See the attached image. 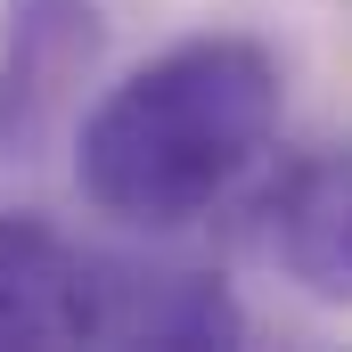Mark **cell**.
<instances>
[{"mask_svg": "<svg viewBox=\"0 0 352 352\" xmlns=\"http://www.w3.org/2000/svg\"><path fill=\"white\" fill-rule=\"evenodd\" d=\"M246 311L221 278L164 263H107L90 254V344H238Z\"/></svg>", "mask_w": 352, "mask_h": 352, "instance_id": "cell-4", "label": "cell"}, {"mask_svg": "<svg viewBox=\"0 0 352 352\" xmlns=\"http://www.w3.org/2000/svg\"><path fill=\"white\" fill-rule=\"evenodd\" d=\"M278 58L254 33H188L98 90L74 131V188L123 230L205 221L278 140Z\"/></svg>", "mask_w": 352, "mask_h": 352, "instance_id": "cell-1", "label": "cell"}, {"mask_svg": "<svg viewBox=\"0 0 352 352\" xmlns=\"http://www.w3.org/2000/svg\"><path fill=\"white\" fill-rule=\"evenodd\" d=\"M0 344H90V254L0 213Z\"/></svg>", "mask_w": 352, "mask_h": 352, "instance_id": "cell-5", "label": "cell"}, {"mask_svg": "<svg viewBox=\"0 0 352 352\" xmlns=\"http://www.w3.org/2000/svg\"><path fill=\"white\" fill-rule=\"evenodd\" d=\"M98 58V0H8L0 25V156H25Z\"/></svg>", "mask_w": 352, "mask_h": 352, "instance_id": "cell-2", "label": "cell"}, {"mask_svg": "<svg viewBox=\"0 0 352 352\" xmlns=\"http://www.w3.org/2000/svg\"><path fill=\"white\" fill-rule=\"evenodd\" d=\"M263 246L311 303L352 311V140L278 173L263 197Z\"/></svg>", "mask_w": 352, "mask_h": 352, "instance_id": "cell-3", "label": "cell"}]
</instances>
